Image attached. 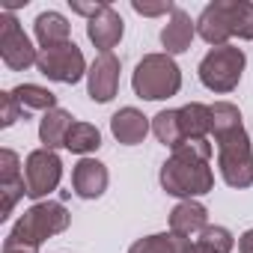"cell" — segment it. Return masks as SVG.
<instances>
[{"label":"cell","mask_w":253,"mask_h":253,"mask_svg":"<svg viewBox=\"0 0 253 253\" xmlns=\"http://www.w3.org/2000/svg\"><path fill=\"white\" fill-rule=\"evenodd\" d=\"M211 134L217 143V167L229 188L253 185V149L244 131L241 110L229 101L211 104Z\"/></svg>","instance_id":"6da1fadb"},{"label":"cell","mask_w":253,"mask_h":253,"mask_svg":"<svg viewBox=\"0 0 253 253\" xmlns=\"http://www.w3.org/2000/svg\"><path fill=\"white\" fill-rule=\"evenodd\" d=\"M211 143L209 140H191L164 161L161 167V188L182 200H197L214 188V173L209 167Z\"/></svg>","instance_id":"7a4b0ae2"},{"label":"cell","mask_w":253,"mask_h":253,"mask_svg":"<svg viewBox=\"0 0 253 253\" xmlns=\"http://www.w3.org/2000/svg\"><path fill=\"white\" fill-rule=\"evenodd\" d=\"M69 220H72V214L66 211L63 203L42 200V203L30 206V209L15 220V226L9 229L6 241H9V244H24V247H36V250H39L51 235L63 232V229L69 226Z\"/></svg>","instance_id":"3957f363"},{"label":"cell","mask_w":253,"mask_h":253,"mask_svg":"<svg viewBox=\"0 0 253 253\" xmlns=\"http://www.w3.org/2000/svg\"><path fill=\"white\" fill-rule=\"evenodd\" d=\"M131 86L140 98L161 101V98H170L182 89V72L170 54H146L134 69Z\"/></svg>","instance_id":"277c9868"},{"label":"cell","mask_w":253,"mask_h":253,"mask_svg":"<svg viewBox=\"0 0 253 253\" xmlns=\"http://www.w3.org/2000/svg\"><path fill=\"white\" fill-rule=\"evenodd\" d=\"M244 51L235 48V45H220V48H211L203 60H200V81L206 89L211 92H232L241 81V72H244Z\"/></svg>","instance_id":"5b68a950"},{"label":"cell","mask_w":253,"mask_h":253,"mask_svg":"<svg viewBox=\"0 0 253 253\" xmlns=\"http://www.w3.org/2000/svg\"><path fill=\"white\" fill-rule=\"evenodd\" d=\"M36 69L48 81L78 84L86 75V60H84V51L75 42H66V45H57V48H42L39 60H36Z\"/></svg>","instance_id":"8992f818"},{"label":"cell","mask_w":253,"mask_h":253,"mask_svg":"<svg viewBox=\"0 0 253 253\" xmlns=\"http://www.w3.org/2000/svg\"><path fill=\"white\" fill-rule=\"evenodd\" d=\"M63 179V161L54 149H33L24 161V182H27V197L30 200H39L48 197L51 191H57Z\"/></svg>","instance_id":"52a82bcc"},{"label":"cell","mask_w":253,"mask_h":253,"mask_svg":"<svg viewBox=\"0 0 253 253\" xmlns=\"http://www.w3.org/2000/svg\"><path fill=\"white\" fill-rule=\"evenodd\" d=\"M0 57H3V63L12 72H24V69L36 66V60H39V51L33 48L30 36L21 30L18 18L9 9L0 12Z\"/></svg>","instance_id":"ba28073f"},{"label":"cell","mask_w":253,"mask_h":253,"mask_svg":"<svg viewBox=\"0 0 253 253\" xmlns=\"http://www.w3.org/2000/svg\"><path fill=\"white\" fill-rule=\"evenodd\" d=\"M119 72H122V63L116 54H98L86 72V89H89V98L98 101V104H107L116 89H119Z\"/></svg>","instance_id":"9c48e42d"},{"label":"cell","mask_w":253,"mask_h":253,"mask_svg":"<svg viewBox=\"0 0 253 253\" xmlns=\"http://www.w3.org/2000/svg\"><path fill=\"white\" fill-rule=\"evenodd\" d=\"M197 33L203 42H209L211 48L229 45L232 39V15H229V0H214L209 3L200 18H197Z\"/></svg>","instance_id":"30bf717a"},{"label":"cell","mask_w":253,"mask_h":253,"mask_svg":"<svg viewBox=\"0 0 253 253\" xmlns=\"http://www.w3.org/2000/svg\"><path fill=\"white\" fill-rule=\"evenodd\" d=\"M122 33H125V21H122V15H119L110 3L86 24V36H89V42H92L101 54H110V48L119 45Z\"/></svg>","instance_id":"8fae6325"},{"label":"cell","mask_w":253,"mask_h":253,"mask_svg":"<svg viewBox=\"0 0 253 253\" xmlns=\"http://www.w3.org/2000/svg\"><path fill=\"white\" fill-rule=\"evenodd\" d=\"M107 167L95 158H81L72 170V188L81 200H95L107 191Z\"/></svg>","instance_id":"7c38bea8"},{"label":"cell","mask_w":253,"mask_h":253,"mask_svg":"<svg viewBox=\"0 0 253 253\" xmlns=\"http://www.w3.org/2000/svg\"><path fill=\"white\" fill-rule=\"evenodd\" d=\"M149 128H152L149 116H143L137 107H122V110H116L110 116V131H113V137L122 146H137V143H143L146 134H149Z\"/></svg>","instance_id":"4fadbf2b"},{"label":"cell","mask_w":253,"mask_h":253,"mask_svg":"<svg viewBox=\"0 0 253 253\" xmlns=\"http://www.w3.org/2000/svg\"><path fill=\"white\" fill-rule=\"evenodd\" d=\"M194 36H197V21H191V15L176 6V12L167 18V24H164V30H161L164 54H170V57H173V54H185V51L191 48Z\"/></svg>","instance_id":"5bb4252c"},{"label":"cell","mask_w":253,"mask_h":253,"mask_svg":"<svg viewBox=\"0 0 253 253\" xmlns=\"http://www.w3.org/2000/svg\"><path fill=\"white\" fill-rule=\"evenodd\" d=\"M206 226H209V211L197 200H182L170 211V232H176L182 238H197Z\"/></svg>","instance_id":"9a60e30c"},{"label":"cell","mask_w":253,"mask_h":253,"mask_svg":"<svg viewBox=\"0 0 253 253\" xmlns=\"http://www.w3.org/2000/svg\"><path fill=\"white\" fill-rule=\"evenodd\" d=\"M72 125H75L72 122V113L63 110V107H54V110L42 113V119H39V140H42V146L45 149L66 146V137L72 131Z\"/></svg>","instance_id":"2e32d148"},{"label":"cell","mask_w":253,"mask_h":253,"mask_svg":"<svg viewBox=\"0 0 253 253\" xmlns=\"http://www.w3.org/2000/svg\"><path fill=\"white\" fill-rule=\"evenodd\" d=\"M235 238L226 226H206L197 238H185L182 253H232Z\"/></svg>","instance_id":"e0dca14e"},{"label":"cell","mask_w":253,"mask_h":253,"mask_svg":"<svg viewBox=\"0 0 253 253\" xmlns=\"http://www.w3.org/2000/svg\"><path fill=\"white\" fill-rule=\"evenodd\" d=\"M179 122H182V134L185 140H206L211 134V107L191 101L185 107H179Z\"/></svg>","instance_id":"ac0fdd59"},{"label":"cell","mask_w":253,"mask_h":253,"mask_svg":"<svg viewBox=\"0 0 253 253\" xmlns=\"http://www.w3.org/2000/svg\"><path fill=\"white\" fill-rule=\"evenodd\" d=\"M33 33H36V42H39L42 48H57V45H66V42H69L72 27H69L66 15H60V12L51 9V12H42V15L36 18Z\"/></svg>","instance_id":"d6986e66"},{"label":"cell","mask_w":253,"mask_h":253,"mask_svg":"<svg viewBox=\"0 0 253 253\" xmlns=\"http://www.w3.org/2000/svg\"><path fill=\"white\" fill-rule=\"evenodd\" d=\"M152 131H155V137H158L164 146H170V149H179V146L188 143L185 134H182L179 110H158V113L152 116Z\"/></svg>","instance_id":"ffe728a7"},{"label":"cell","mask_w":253,"mask_h":253,"mask_svg":"<svg viewBox=\"0 0 253 253\" xmlns=\"http://www.w3.org/2000/svg\"><path fill=\"white\" fill-rule=\"evenodd\" d=\"M12 95L18 98V104L24 107V113H27V110H42V113H48V110L57 107V95H54L51 89L39 86V84H18V86L12 89Z\"/></svg>","instance_id":"44dd1931"},{"label":"cell","mask_w":253,"mask_h":253,"mask_svg":"<svg viewBox=\"0 0 253 253\" xmlns=\"http://www.w3.org/2000/svg\"><path fill=\"white\" fill-rule=\"evenodd\" d=\"M101 146V131L95 128V125H89V122H75L72 125V131H69V137H66V149L69 152H75V155H89V152H95Z\"/></svg>","instance_id":"7402d4cb"},{"label":"cell","mask_w":253,"mask_h":253,"mask_svg":"<svg viewBox=\"0 0 253 253\" xmlns=\"http://www.w3.org/2000/svg\"><path fill=\"white\" fill-rule=\"evenodd\" d=\"M185 247V238L176 235V232H155V235H146L140 241H134L128 247V253H182Z\"/></svg>","instance_id":"603a6c76"},{"label":"cell","mask_w":253,"mask_h":253,"mask_svg":"<svg viewBox=\"0 0 253 253\" xmlns=\"http://www.w3.org/2000/svg\"><path fill=\"white\" fill-rule=\"evenodd\" d=\"M229 15H232V36L253 39V3L250 0H229Z\"/></svg>","instance_id":"cb8c5ba5"},{"label":"cell","mask_w":253,"mask_h":253,"mask_svg":"<svg viewBox=\"0 0 253 253\" xmlns=\"http://www.w3.org/2000/svg\"><path fill=\"white\" fill-rule=\"evenodd\" d=\"M0 194H3V206H0V220H6V217L12 214L15 203L27 194V182H24V176H21V179H15V182H3V185H0Z\"/></svg>","instance_id":"d4e9b609"},{"label":"cell","mask_w":253,"mask_h":253,"mask_svg":"<svg viewBox=\"0 0 253 253\" xmlns=\"http://www.w3.org/2000/svg\"><path fill=\"white\" fill-rule=\"evenodd\" d=\"M21 116H27V113H24V107L18 104V98L12 95V89H9V92H0V125H3V128H9V125H15Z\"/></svg>","instance_id":"484cf974"},{"label":"cell","mask_w":253,"mask_h":253,"mask_svg":"<svg viewBox=\"0 0 253 253\" xmlns=\"http://www.w3.org/2000/svg\"><path fill=\"white\" fill-rule=\"evenodd\" d=\"M15 179H21V161L12 149H3L0 152V185L15 182Z\"/></svg>","instance_id":"4316f807"},{"label":"cell","mask_w":253,"mask_h":253,"mask_svg":"<svg viewBox=\"0 0 253 253\" xmlns=\"http://www.w3.org/2000/svg\"><path fill=\"white\" fill-rule=\"evenodd\" d=\"M131 9L137 15H146V18H155V15H173L176 6L170 0H161V3H146V0H131Z\"/></svg>","instance_id":"83f0119b"},{"label":"cell","mask_w":253,"mask_h":253,"mask_svg":"<svg viewBox=\"0 0 253 253\" xmlns=\"http://www.w3.org/2000/svg\"><path fill=\"white\" fill-rule=\"evenodd\" d=\"M69 3H72V12H78V15H86L89 21L107 6V3H84V0H69Z\"/></svg>","instance_id":"f1b7e54d"},{"label":"cell","mask_w":253,"mask_h":253,"mask_svg":"<svg viewBox=\"0 0 253 253\" xmlns=\"http://www.w3.org/2000/svg\"><path fill=\"white\" fill-rule=\"evenodd\" d=\"M238 253H253V229L241 232V238H238Z\"/></svg>","instance_id":"f546056e"},{"label":"cell","mask_w":253,"mask_h":253,"mask_svg":"<svg viewBox=\"0 0 253 253\" xmlns=\"http://www.w3.org/2000/svg\"><path fill=\"white\" fill-rule=\"evenodd\" d=\"M3 253H36V247H24V244H9V241H3Z\"/></svg>","instance_id":"4dcf8cb0"}]
</instances>
